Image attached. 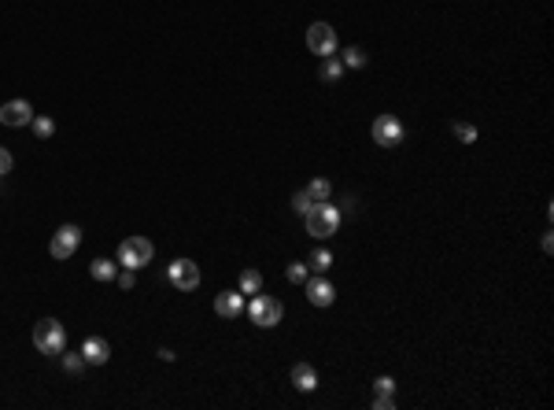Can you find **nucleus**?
Returning <instances> with one entry per match:
<instances>
[{
    "label": "nucleus",
    "mask_w": 554,
    "mask_h": 410,
    "mask_svg": "<svg viewBox=\"0 0 554 410\" xmlns=\"http://www.w3.org/2000/svg\"><path fill=\"white\" fill-rule=\"evenodd\" d=\"M340 74H344V63L326 56V63H321V82H340Z\"/></svg>",
    "instance_id": "a211bd4d"
},
{
    "label": "nucleus",
    "mask_w": 554,
    "mask_h": 410,
    "mask_svg": "<svg viewBox=\"0 0 554 410\" xmlns=\"http://www.w3.org/2000/svg\"><path fill=\"white\" fill-rule=\"evenodd\" d=\"M82 358H85V366H104L108 358H111V344H108L104 337H85Z\"/></svg>",
    "instance_id": "9b49d317"
},
{
    "label": "nucleus",
    "mask_w": 554,
    "mask_h": 410,
    "mask_svg": "<svg viewBox=\"0 0 554 410\" xmlns=\"http://www.w3.org/2000/svg\"><path fill=\"white\" fill-rule=\"evenodd\" d=\"M303 285H307V300H311L314 307H329L333 300H337V288H333L321 274H318V277H307Z\"/></svg>",
    "instance_id": "9d476101"
},
{
    "label": "nucleus",
    "mask_w": 554,
    "mask_h": 410,
    "mask_svg": "<svg viewBox=\"0 0 554 410\" xmlns=\"http://www.w3.org/2000/svg\"><path fill=\"white\" fill-rule=\"evenodd\" d=\"M63 369H67V374H82V369H85V358H82V351L74 355V351H67V348H63Z\"/></svg>",
    "instance_id": "aec40b11"
},
{
    "label": "nucleus",
    "mask_w": 554,
    "mask_h": 410,
    "mask_svg": "<svg viewBox=\"0 0 554 410\" xmlns=\"http://www.w3.org/2000/svg\"><path fill=\"white\" fill-rule=\"evenodd\" d=\"M11 163H15V159H11V152H8V148H0V177H4V174L11 170Z\"/></svg>",
    "instance_id": "a878e982"
},
{
    "label": "nucleus",
    "mask_w": 554,
    "mask_h": 410,
    "mask_svg": "<svg viewBox=\"0 0 554 410\" xmlns=\"http://www.w3.org/2000/svg\"><path fill=\"white\" fill-rule=\"evenodd\" d=\"M303 226H307V233H311V237L326 240V237H333L340 229V207H333L329 200L326 203H314V207L303 214Z\"/></svg>",
    "instance_id": "f257e3e1"
},
{
    "label": "nucleus",
    "mask_w": 554,
    "mask_h": 410,
    "mask_svg": "<svg viewBox=\"0 0 554 410\" xmlns=\"http://www.w3.org/2000/svg\"><path fill=\"white\" fill-rule=\"evenodd\" d=\"M152 255H156V248H152L148 237H126L122 248H119V263L126 266V270H145V266L152 263Z\"/></svg>",
    "instance_id": "20e7f679"
},
{
    "label": "nucleus",
    "mask_w": 554,
    "mask_h": 410,
    "mask_svg": "<svg viewBox=\"0 0 554 410\" xmlns=\"http://www.w3.org/2000/svg\"><path fill=\"white\" fill-rule=\"evenodd\" d=\"M373 388H377V392H395V381L392 377H377V381H373Z\"/></svg>",
    "instance_id": "bb28decb"
},
{
    "label": "nucleus",
    "mask_w": 554,
    "mask_h": 410,
    "mask_svg": "<svg viewBox=\"0 0 554 410\" xmlns=\"http://www.w3.org/2000/svg\"><path fill=\"white\" fill-rule=\"evenodd\" d=\"M281 314H285L281 300L266 296V292H255L252 303H248V318H252V325H259V329H274L281 322Z\"/></svg>",
    "instance_id": "7ed1b4c3"
},
{
    "label": "nucleus",
    "mask_w": 554,
    "mask_h": 410,
    "mask_svg": "<svg viewBox=\"0 0 554 410\" xmlns=\"http://www.w3.org/2000/svg\"><path fill=\"white\" fill-rule=\"evenodd\" d=\"M370 133H373V140H377L381 148H395L399 140H403V122H399L395 115H377Z\"/></svg>",
    "instance_id": "6e6552de"
},
{
    "label": "nucleus",
    "mask_w": 554,
    "mask_h": 410,
    "mask_svg": "<svg viewBox=\"0 0 554 410\" xmlns=\"http://www.w3.org/2000/svg\"><path fill=\"white\" fill-rule=\"evenodd\" d=\"M0 122L11 126V130H19V126H30V122H34L30 100H8V104H0Z\"/></svg>",
    "instance_id": "1a4fd4ad"
},
{
    "label": "nucleus",
    "mask_w": 554,
    "mask_h": 410,
    "mask_svg": "<svg viewBox=\"0 0 554 410\" xmlns=\"http://www.w3.org/2000/svg\"><path fill=\"white\" fill-rule=\"evenodd\" d=\"M307 48H311L314 56H333L337 52V30L329 27V22H314L311 30H307Z\"/></svg>",
    "instance_id": "0eeeda50"
},
{
    "label": "nucleus",
    "mask_w": 554,
    "mask_h": 410,
    "mask_svg": "<svg viewBox=\"0 0 554 410\" xmlns=\"http://www.w3.org/2000/svg\"><path fill=\"white\" fill-rule=\"evenodd\" d=\"M240 292H244V296L263 292V274H259V270H244V274H240Z\"/></svg>",
    "instance_id": "dca6fc26"
},
{
    "label": "nucleus",
    "mask_w": 554,
    "mask_h": 410,
    "mask_svg": "<svg viewBox=\"0 0 554 410\" xmlns=\"http://www.w3.org/2000/svg\"><path fill=\"white\" fill-rule=\"evenodd\" d=\"M303 192H307V196H311L314 203H326V200L333 196V185L326 182V177H314V182H311V185H307Z\"/></svg>",
    "instance_id": "2eb2a0df"
},
{
    "label": "nucleus",
    "mask_w": 554,
    "mask_h": 410,
    "mask_svg": "<svg viewBox=\"0 0 554 410\" xmlns=\"http://www.w3.org/2000/svg\"><path fill=\"white\" fill-rule=\"evenodd\" d=\"M455 137H458V140H466V145H473V140H476V126L458 122V126H455Z\"/></svg>",
    "instance_id": "b1692460"
},
{
    "label": "nucleus",
    "mask_w": 554,
    "mask_h": 410,
    "mask_svg": "<svg viewBox=\"0 0 554 410\" xmlns=\"http://www.w3.org/2000/svg\"><path fill=\"white\" fill-rule=\"evenodd\" d=\"M89 274H93L96 281H115V277H119V266H115L111 259H93V266H89Z\"/></svg>",
    "instance_id": "4468645a"
},
{
    "label": "nucleus",
    "mask_w": 554,
    "mask_h": 410,
    "mask_svg": "<svg viewBox=\"0 0 554 410\" xmlns=\"http://www.w3.org/2000/svg\"><path fill=\"white\" fill-rule=\"evenodd\" d=\"M340 63H344V67H355V71H358V67H366V52H363V48H344V59H340Z\"/></svg>",
    "instance_id": "412c9836"
},
{
    "label": "nucleus",
    "mask_w": 554,
    "mask_h": 410,
    "mask_svg": "<svg viewBox=\"0 0 554 410\" xmlns=\"http://www.w3.org/2000/svg\"><path fill=\"white\" fill-rule=\"evenodd\" d=\"M333 266V255H329V248H318L314 255H311V263H307V270H314V274H326Z\"/></svg>",
    "instance_id": "f3484780"
},
{
    "label": "nucleus",
    "mask_w": 554,
    "mask_h": 410,
    "mask_svg": "<svg viewBox=\"0 0 554 410\" xmlns=\"http://www.w3.org/2000/svg\"><path fill=\"white\" fill-rule=\"evenodd\" d=\"M292 384L300 392H314L318 388V369L311 366V363H296L292 366Z\"/></svg>",
    "instance_id": "ddd939ff"
},
{
    "label": "nucleus",
    "mask_w": 554,
    "mask_h": 410,
    "mask_svg": "<svg viewBox=\"0 0 554 410\" xmlns=\"http://www.w3.org/2000/svg\"><path fill=\"white\" fill-rule=\"evenodd\" d=\"M285 277L292 281V285H303V281H307V263H289L285 266Z\"/></svg>",
    "instance_id": "4be33fe9"
},
{
    "label": "nucleus",
    "mask_w": 554,
    "mask_h": 410,
    "mask_svg": "<svg viewBox=\"0 0 554 410\" xmlns=\"http://www.w3.org/2000/svg\"><path fill=\"white\" fill-rule=\"evenodd\" d=\"M166 277H170V285L177 292H196L200 288V266L192 259H174L170 270H166Z\"/></svg>",
    "instance_id": "39448f33"
},
{
    "label": "nucleus",
    "mask_w": 554,
    "mask_h": 410,
    "mask_svg": "<svg viewBox=\"0 0 554 410\" xmlns=\"http://www.w3.org/2000/svg\"><path fill=\"white\" fill-rule=\"evenodd\" d=\"M292 207H296V214H307V211L314 207V200L307 196V192H296V196H292Z\"/></svg>",
    "instance_id": "5701e85b"
},
{
    "label": "nucleus",
    "mask_w": 554,
    "mask_h": 410,
    "mask_svg": "<svg viewBox=\"0 0 554 410\" xmlns=\"http://www.w3.org/2000/svg\"><path fill=\"white\" fill-rule=\"evenodd\" d=\"M78 244H82V229L74 226V222H67V226L56 229V237H52V244H48V251H52V259H71V255L78 251Z\"/></svg>",
    "instance_id": "423d86ee"
},
{
    "label": "nucleus",
    "mask_w": 554,
    "mask_h": 410,
    "mask_svg": "<svg viewBox=\"0 0 554 410\" xmlns=\"http://www.w3.org/2000/svg\"><path fill=\"white\" fill-rule=\"evenodd\" d=\"M30 126H34V133L41 137V140H48V137L56 133V122L48 119V115H34V122H30Z\"/></svg>",
    "instance_id": "6ab92c4d"
},
{
    "label": "nucleus",
    "mask_w": 554,
    "mask_h": 410,
    "mask_svg": "<svg viewBox=\"0 0 554 410\" xmlns=\"http://www.w3.org/2000/svg\"><path fill=\"white\" fill-rule=\"evenodd\" d=\"M34 348L41 355H63V348H67V332H63V325L56 322V318H41V322L34 325Z\"/></svg>",
    "instance_id": "f03ea898"
},
{
    "label": "nucleus",
    "mask_w": 554,
    "mask_h": 410,
    "mask_svg": "<svg viewBox=\"0 0 554 410\" xmlns=\"http://www.w3.org/2000/svg\"><path fill=\"white\" fill-rule=\"evenodd\" d=\"M373 407H377V410H392V407H395L392 392H377V400H373Z\"/></svg>",
    "instance_id": "393cba45"
},
{
    "label": "nucleus",
    "mask_w": 554,
    "mask_h": 410,
    "mask_svg": "<svg viewBox=\"0 0 554 410\" xmlns=\"http://www.w3.org/2000/svg\"><path fill=\"white\" fill-rule=\"evenodd\" d=\"M133 285H137V277H133V270H126V274L119 277V288H126V292H130Z\"/></svg>",
    "instance_id": "cd10ccee"
},
{
    "label": "nucleus",
    "mask_w": 554,
    "mask_h": 410,
    "mask_svg": "<svg viewBox=\"0 0 554 410\" xmlns=\"http://www.w3.org/2000/svg\"><path fill=\"white\" fill-rule=\"evenodd\" d=\"M214 311L222 318H237L244 311V292H218L214 296Z\"/></svg>",
    "instance_id": "f8f14e48"
}]
</instances>
